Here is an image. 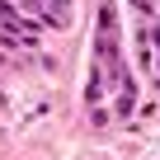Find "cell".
<instances>
[{
  "label": "cell",
  "mask_w": 160,
  "mask_h": 160,
  "mask_svg": "<svg viewBox=\"0 0 160 160\" xmlns=\"http://www.w3.org/2000/svg\"><path fill=\"white\" fill-rule=\"evenodd\" d=\"M137 10L141 14H155V0H137Z\"/></svg>",
  "instance_id": "obj_1"
}]
</instances>
